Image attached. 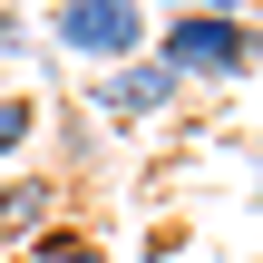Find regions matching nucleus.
I'll return each instance as SVG.
<instances>
[{
  "label": "nucleus",
  "instance_id": "1",
  "mask_svg": "<svg viewBox=\"0 0 263 263\" xmlns=\"http://www.w3.org/2000/svg\"><path fill=\"white\" fill-rule=\"evenodd\" d=\"M156 59L185 78V88H234L263 68V20H215V10H185V20H156Z\"/></svg>",
  "mask_w": 263,
  "mask_h": 263
},
{
  "label": "nucleus",
  "instance_id": "2",
  "mask_svg": "<svg viewBox=\"0 0 263 263\" xmlns=\"http://www.w3.org/2000/svg\"><path fill=\"white\" fill-rule=\"evenodd\" d=\"M49 39H59V59H78L98 78V68H127V59L156 49V10L146 0H59L49 10Z\"/></svg>",
  "mask_w": 263,
  "mask_h": 263
},
{
  "label": "nucleus",
  "instance_id": "3",
  "mask_svg": "<svg viewBox=\"0 0 263 263\" xmlns=\"http://www.w3.org/2000/svg\"><path fill=\"white\" fill-rule=\"evenodd\" d=\"M185 98V78L146 49V59H127V68H98L88 78V107H98V127H146V117H166Z\"/></svg>",
  "mask_w": 263,
  "mask_h": 263
},
{
  "label": "nucleus",
  "instance_id": "4",
  "mask_svg": "<svg viewBox=\"0 0 263 263\" xmlns=\"http://www.w3.org/2000/svg\"><path fill=\"white\" fill-rule=\"evenodd\" d=\"M49 224H59V176H39V166L0 176V254H29Z\"/></svg>",
  "mask_w": 263,
  "mask_h": 263
},
{
  "label": "nucleus",
  "instance_id": "5",
  "mask_svg": "<svg viewBox=\"0 0 263 263\" xmlns=\"http://www.w3.org/2000/svg\"><path fill=\"white\" fill-rule=\"evenodd\" d=\"M29 146H39V98H29V88H0V176H10Z\"/></svg>",
  "mask_w": 263,
  "mask_h": 263
},
{
  "label": "nucleus",
  "instance_id": "6",
  "mask_svg": "<svg viewBox=\"0 0 263 263\" xmlns=\"http://www.w3.org/2000/svg\"><path fill=\"white\" fill-rule=\"evenodd\" d=\"M20 263H107V244H98V234H78V224H49Z\"/></svg>",
  "mask_w": 263,
  "mask_h": 263
},
{
  "label": "nucleus",
  "instance_id": "7",
  "mask_svg": "<svg viewBox=\"0 0 263 263\" xmlns=\"http://www.w3.org/2000/svg\"><path fill=\"white\" fill-rule=\"evenodd\" d=\"M29 59V10H0V68Z\"/></svg>",
  "mask_w": 263,
  "mask_h": 263
},
{
  "label": "nucleus",
  "instance_id": "8",
  "mask_svg": "<svg viewBox=\"0 0 263 263\" xmlns=\"http://www.w3.org/2000/svg\"><path fill=\"white\" fill-rule=\"evenodd\" d=\"M156 20H185V10H215V20H244V0H146Z\"/></svg>",
  "mask_w": 263,
  "mask_h": 263
},
{
  "label": "nucleus",
  "instance_id": "9",
  "mask_svg": "<svg viewBox=\"0 0 263 263\" xmlns=\"http://www.w3.org/2000/svg\"><path fill=\"white\" fill-rule=\"evenodd\" d=\"M254 205H263V137H254Z\"/></svg>",
  "mask_w": 263,
  "mask_h": 263
},
{
  "label": "nucleus",
  "instance_id": "10",
  "mask_svg": "<svg viewBox=\"0 0 263 263\" xmlns=\"http://www.w3.org/2000/svg\"><path fill=\"white\" fill-rule=\"evenodd\" d=\"M0 263H20V254H0Z\"/></svg>",
  "mask_w": 263,
  "mask_h": 263
}]
</instances>
